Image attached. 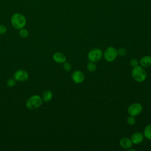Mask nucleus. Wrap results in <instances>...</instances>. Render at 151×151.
<instances>
[{"label":"nucleus","instance_id":"nucleus-1","mask_svg":"<svg viewBox=\"0 0 151 151\" xmlns=\"http://www.w3.org/2000/svg\"><path fill=\"white\" fill-rule=\"evenodd\" d=\"M11 22L14 28L20 29L24 28L25 25L26 18L24 15L20 13H15L12 16Z\"/></svg>","mask_w":151,"mask_h":151},{"label":"nucleus","instance_id":"nucleus-2","mask_svg":"<svg viewBox=\"0 0 151 151\" xmlns=\"http://www.w3.org/2000/svg\"><path fill=\"white\" fill-rule=\"evenodd\" d=\"M132 76L135 81L140 83L146 80L147 74L143 67L138 65L133 67L132 70Z\"/></svg>","mask_w":151,"mask_h":151},{"label":"nucleus","instance_id":"nucleus-3","mask_svg":"<svg viewBox=\"0 0 151 151\" xmlns=\"http://www.w3.org/2000/svg\"><path fill=\"white\" fill-rule=\"evenodd\" d=\"M42 97L37 94L30 96L26 101V107L29 110H35L42 104Z\"/></svg>","mask_w":151,"mask_h":151},{"label":"nucleus","instance_id":"nucleus-4","mask_svg":"<svg viewBox=\"0 0 151 151\" xmlns=\"http://www.w3.org/2000/svg\"><path fill=\"white\" fill-rule=\"evenodd\" d=\"M117 55H118L117 50L113 47H108L104 53V58L108 62L113 61L116 58Z\"/></svg>","mask_w":151,"mask_h":151},{"label":"nucleus","instance_id":"nucleus-5","mask_svg":"<svg viewBox=\"0 0 151 151\" xmlns=\"http://www.w3.org/2000/svg\"><path fill=\"white\" fill-rule=\"evenodd\" d=\"M143 110L142 106L139 103H134L130 104L127 108V112L130 116H136L140 114Z\"/></svg>","mask_w":151,"mask_h":151},{"label":"nucleus","instance_id":"nucleus-6","mask_svg":"<svg viewBox=\"0 0 151 151\" xmlns=\"http://www.w3.org/2000/svg\"><path fill=\"white\" fill-rule=\"evenodd\" d=\"M103 52L100 49L94 48L91 50L88 54V58L90 61L97 62L102 57Z\"/></svg>","mask_w":151,"mask_h":151},{"label":"nucleus","instance_id":"nucleus-7","mask_svg":"<svg viewBox=\"0 0 151 151\" xmlns=\"http://www.w3.org/2000/svg\"><path fill=\"white\" fill-rule=\"evenodd\" d=\"M14 78L16 81L24 82L27 81L29 78V74L26 70H18L14 74Z\"/></svg>","mask_w":151,"mask_h":151},{"label":"nucleus","instance_id":"nucleus-8","mask_svg":"<svg viewBox=\"0 0 151 151\" xmlns=\"http://www.w3.org/2000/svg\"><path fill=\"white\" fill-rule=\"evenodd\" d=\"M71 78L74 83L77 84H80L84 80V74L81 71L76 70L71 75Z\"/></svg>","mask_w":151,"mask_h":151},{"label":"nucleus","instance_id":"nucleus-9","mask_svg":"<svg viewBox=\"0 0 151 151\" xmlns=\"http://www.w3.org/2000/svg\"><path fill=\"white\" fill-rule=\"evenodd\" d=\"M144 139V135L143 134L140 133V132H136L134 133L132 136H131V140L133 143V144L134 145H138L141 143Z\"/></svg>","mask_w":151,"mask_h":151},{"label":"nucleus","instance_id":"nucleus-10","mask_svg":"<svg viewBox=\"0 0 151 151\" xmlns=\"http://www.w3.org/2000/svg\"><path fill=\"white\" fill-rule=\"evenodd\" d=\"M52 58L55 62L60 64L65 63L67 60L65 55L61 52H55L52 55Z\"/></svg>","mask_w":151,"mask_h":151},{"label":"nucleus","instance_id":"nucleus-11","mask_svg":"<svg viewBox=\"0 0 151 151\" xmlns=\"http://www.w3.org/2000/svg\"><path fill=\"white\" fill-rule=\"evenodd\" d=\"M133 143L131 139L127 137H124L122 138L120 140V146L124 149H129L132 146Z\"/></svg>","mask_w":151,"mask_h":151},{"label":"nucleus","instance_id":"nucleus-12","mask_svg":"<svg viewBox=\"0 0 151 151\" xmlns=\"http://www.w3.org/2000/svg\"><path fill=\"white\" fill-rule=\"evenodd\" d=\"M139 63L143 67H151V56L145 55L142 57L139 61Z\"/></svg>","mask_w":151,"mask_h":151},{"label":"nucleus","instance_id":"nucleus-13","mask_svg":"<svg viewBox=\"0 0 151 151\" xmlns=\"http://www.w3.org/2000/svg\"><path fill=\"white\" fill-rule=\"evenodd\" d=\"M52 97H53L52 93L50 90H46L43 92L41 97L44 101L48 102L52 100Z\"/></svg>","mask_w":151,"mask_h":151},{"label":"nucleus","instance_id":"nucleus-14","mask_svg":"<svg viewBox=\"0 0 151 151\" xmlns=\"http://www.w3.org/2000/svg\"><path fill=\"white\" fill-rule=\"evenodd\" d=\"M143 134L144 137L151 140V124H149L145 127Z\"/></svg>","mask_w":151,"mask_h":151},{"label":"nucleus","instance_id":"nucleus-15","mask_svg":"<svg viewBox=\"0 0 151 151\" xmlns=\"http://www.w3.org/2000/svg\"><path fill=\"white\" fill-rule=\"evenodd\" d=\"M87 68L90 72H94L97 69V65L95 62L90 61L87 65Z\"/></svg>","mask_w":151,"mask_h":151},{"label":"nucleus","instance_id":"nucleus-16","mask_svg":"<svg viewBox=\"0 0 151 151\" xmlns=\"http://www.w3.org/2000/svg\"><path fill=\"white\" fill-rule=\"evenodd\" d=\"M19 34L21 37H22V38H26L28 35V30L27 29H25L24 28H22L19 29Z\"/></svg>","mask_w":151,"mask_h":151},{"label":"nucleus","instance_id":"nucleus-17","mask_svg":"<svg viewBox=\"0 0 151 151\" xmlns=\"http://www.w3.org/2000/svg\"><path fill=\"white\" fill-rule=\"evenodd\" d=\"M16 80L14 78H9L7 81H6V85L8 87H12L14 86H15V84H16Z\"/></svg>","mask_w":151,"mask_h":151},{"label":"nucleus","instance_id":"nucleus-18","mask_svg":"<svg viewBox=\"0 0 151 151\" xmlns=\"http://www.w3.org/2000/svg\"><path fill=\"white\" fill-rule=\"evenodd\" d=\"M117 52H118V55H120L122 57L126 55V54H127L126 49L123 48V47L120 48L119 50H117Z\"/></svg>","mask_w":151,"mask_h":151},{"label":"nucleus","instance_id":"nucleus-19","mask_svg":"<svg viewBox=\"0 0 151 151\" xmlns=\"http://www.w3.org/2000/svg\"><path fill=\"white\" fill-rule=\"evenodd\" d=\"M127 122L129 125H133L136 122L134 117L132 116H130L129 117H128L127 119Z\"/></svg>","mask_w":151,"mask_h":151},{"label":"nucleus","instance_id":"nucleus-20","mask_svg":"<svg viewBox=\"0 0 151 151\" xmlns=\"http://www.w3.org/2000/svg\"><path fill=\"white\" fill-rule=\"evenodd\" d=\"M63 68L64 69L65 71H69L71 69V65L70 63H66V61H65V63H64Z\"/></svg>","mask_w":151,"mask_h":151},{"label":"nucleus","instance_id":"nucleus-21","mask_svg":"<svg viewBox=\"0 0 151 151\" xmlns=\"http://www.w3.org/2000/svg\"><path fill=\"white\" fill-rule=\"evenodd\" d=\"M130 64L132 67H136L137 65H139V61L137 59H135V58H133L130 60Z\"/></svg>","mask_w":151,"mask_h":151},{"label":"nucleus","instance_id":"nucleus-22","mask_svg":"<svg viewBox=\"0 0 151 151\" xmlns=\"http://www.w3.org/2000/svg\"><path fill=\"white\" fill-rule=\"evenodd\" d=\"M6 27L4 25H0V34H4L6 32Z\"/></svg>","mask_w":151,"mask_h":151}]
</instances>
